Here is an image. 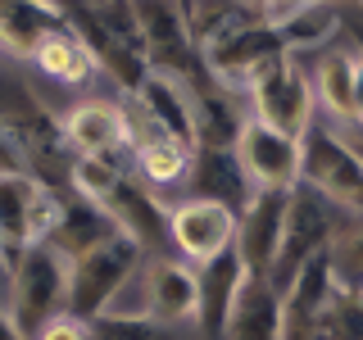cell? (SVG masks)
<instances>
[{
  "label": "cell",
  "mask_w": 363,
  "mask_h": 340,
  "mask_svg": "<svg viewBox=\"0 0 363 340\" xmlns=\"http://www.w3.org/2000/svg\"><path fill=\"white\" fill-rule=\"evenodd\" d=\"M300 186L345 213H363V159L323 118H313V128L300 136Z\"/></svg>",
  "instance_id": "cell-1"
},
{
  "label": "cell",
  "mask_w": 363,
  "mask_h": 340,
  "mask_svg": "<svg viewBox=\"0 0 363 340\" xmlns=\"http://www.w3.org/2000/svg\"><path fill=\"white\" fill-rule=\"evenodd\" d=\"M345 218H350L345 209H336L332 200L313 196L309 186L295 181L291 204H286V227H281V249H277V264H272V272H268V286L277 295H286L295 272L336 241V232L345 227Z\"/></svg>",
  "instance_id": "cell-2"
},
{
  "label": "cell",
  "mask_w": 363,
  "mask_h": 340,
  "mask_svg": "<svg viewBox=\"0 0 363 340\" xmlns=\"http://www.w3.org/2000/svg\"><path fill=\"white\" fill-rule=\"evenodd\" d=\"M241 105H245L250 118L268 123L272 132L295 136V141H300V136L313 128V118H318L313 86H309V77H304L300 60H291V55H277V60L245 86Z\"/></svg>",
  "instance_id": "cell-3"
},
{
  "label": "cell",
  "mask_w": 363,
  "mask_h": 340,
  "mask_svg": "<svg viewBox=\"0 0 363 340\" xmlns=\"http://www.w3.org/2000/svg\"><path fill=\"white\" fill-rule=\"evenodd\" d=\"M64 290H68V259H60L50 245H28L14 259L9 300H5V313L14 322V332L23 340H32V332L45 317L64 309Z\"/></svg>",
  "instance_id": "cell-4"
},
{
  "label": "cell",
  "mask_w": 363,
  "mask_h": 340,
  "mask_svg": "<svg viewBox=\"0 0 363 340\" xmlns=\"http://www.w3.org/2000/svg\"><path fill=\"white\" fill-rule=\"evenodd\" d=\"M304 77L313 86V105H318V118L336 132H350L354 128V82H359V41L350 32H340L332 45L304 55L300 60Z\"/></svg>",
  "instance_id": "cell-5"
},
{
  "label": "cell",
  "mask_w": 363,
  "mask_h": 340,
  "mask_svg": "<svg viewBox=\"0 0 363 340\" xmlns=\"http://www.w3.org/2000/svg\"><path fill=\"white\" fill-rule=\"evenodd\" d=\"M236 241V213L218 200H200V196H182L168 204V249L177 259H186L191 268L213 264L218 254H227Z\"/></svg>",
  "instance_id": "cell-6"
},
{
  "label": "cell",
  "mask_w": 363,
  "mask_h": 340,
  "mask_svg": "<svg viewBox=\"0 0 363 340\" xmlns=\"http://www.w3.org/2000/svg\"><path fill=\"white\" fill-rule=\"evenodd\" d=\"M141 245L132 241V236H109L105 245H96V249H86L82 259H73L68 264V290H64V309L68 313H77V317H96L100 313V304L109 300V290L118 286L128 272L141 264Z\"/></svg>",
  "instance_id": "cell-7"
},
{
  "label": "cell",
  "mask_w": 363,
  "mask_h": 340,
  "mask_svg": "<svg viewBox=\"0 0 363 340\" xmlns=\"http://www.w3.org/2000/svg\"><path fill=\"white\" fill-rule=\"evenodd\" d=\"M232 154L241 164L250 191H291L300 181V141L272 132L268 123L250 118V113L232 136Z\"/></svg>",
  "instance_id": "cell-8"
},
{
  "label": "cell",
  "mask_w": 363,
  "mask_h": 340,
  "mask_svg": "<svg viewBox=\"0 0 363 340\" xmlns=\"http://www.w3.org/2000/svg\"><path fill=\"white\" fill-rule=\"evenodd\" d=\"M64 145L73 154L91 159H113L128 150V113H123V96H82L73 100L60 118Z\"/></svg>",
  "instance_id": "cell-9"
},
{
  "label": "cell",
  "mask_w": 363,
  "mask_h": 340,
  "mask_svg": "<svg viewBox=\"0 0 363 340\" xmlns=\"http://www.w3.org/2000/svg\"><path fill=\"white\" fill-rule=\"evenodd\" d=\"M286 204L291 191H255L250 204L236 213V241L232 249L241 254V264L250 277H264L272 264H277V249H281V227H286Z\"/></svg>",
  "instance_id": "cell-10"
},
{
  "label": "cell",
  "mask_w": 363,
  "mask_h": 340,
  "mask_svg": "<svg viewBox=\"0 0 363 340\" xmlns=\"http://www.w3.org/2000/svg\"><path fill=\"white\" fill-rule=\"evenodd\" d=\"M196 313H200V272L177 254L150 259V322L164 332L196 336Z\"/></svg>",
  "instance_id": "cell-11"
},
{
  "label": "cell",
  "mask_w": 363,
  "mask_h": 340,
  "mask_svg": "<svg viewBox=\"0 0 363 340\" xmlns=\"http://www.w3.org/2000/svg\"><path fill=\"white\" fill-rule=\"evenodd\" d=\"M105 213L113 218V227H118L123 236H132L136 245H141V254H173L168 249V200H159L150 186H141L132 173H123L118 191L109 196Z\"/></svg>",
  "instance_id": "cell-12"
},
{
  "label": "cell",
  "mask_w": 363,
  "mask_h": 340,
  "mask_svg": "<svg viewBox=\"0 0 363 340\" xmlns=\"http://www.w3.org/2000/svg\"><path fill=\"white\" fill-rule=\"evenodd\" d=\"M132 154V168L128 173L141 181V186H150L159 200L168 196H186V181H191V164H196V150L191 145H182L177 136L168 132H150V136H136L128 145Z\"/></svg>",
  "instance_id": "cell-13"
},
{
  "label": "cell",
  "mask_w": 363,
  "mask_h": 340,
  "mask_svg": "<svg viewBox=\"0 0 363 340\" xmlns=\"http://www.w3.org/2000/svg\"><path fill=\"white\" fill-rule=\"evenodd\" d=\"M196 272H200L196 340H218L223 327H227V313H232V304H236V295H241V286L250 281V272H245V264H241L236 249H227V254H218L213 264H204Z\"/></svg>",
  "instance_id": "cell-14"
},
{
  "label": "cell",
  "mask_w": 363,
  "mask_h": 340,
  "mask_svg": "<svg viewBox=\"0 0 363 340\" xmlns=\"http://www.w3.org/2000/svg\"><path fill=\"white\" fill-rule=\"evenodd\" d=\"M186 196L218 200L232 213H241L255 191H250L241 164H236V154H232V145H200V150H196V164H191Z\"/></svg>",
  "instance_id": "cell-15"
},
{
  "label": "cell",
  "mask_w": 363,
  "mask_h": 340,
  "mask_svg": "<svg viewBox=\"0 0 363 340\" xmlns=\"http://www.w3.org/2000/svg\"><path fill=\"white\" fill-rule=\"evenodd\" d=\"M218 340H281V295L264 277H250Z\"/></svg>",
  "instance_id": "cell-16"
},
{
  "label": "cell",
  "mask_w": 363,
  "mask_h": 340,
  "mask_svg": "<svg viewBox=\"0 0 363 340\" xmlns=\"http://www.w3.org/2000/svg\"><path fill=\"white\" fill-rule=\"evenodd\" d=\"M109 236H118V227H113V218L105 209H96V204H86V200H77V196H68L64 200V218L60 227L50 232V245L60 259H82L86 249H96V245H105Z\"/></svg>",
  "instance_id": "cell-17"
},
{
  "label": "cell",
  "mask_w": 363,
  "mask_h": 340,
  "mask_svg": "<svg viewBox=\"0 0 363 340\" xmlns=\"http://www.w3.org/2000/svg\"><path fill=\"white\" fill-rule=\"evenodd\" d=\"M41 196V181L28 173H0V245L9 259H18L28 249V222L32 204Z\"/></svg>",
  "instance_id": "cell-18"
},
{
  "label": "cell",
  "mask_w": 363,
  "mask_h": 340,
  "mask_svg": "<svg viewBox=\"0 0 363 340\" xmlns=\"http://www.w3.org/2000/svg\"><path fill=\"white\" fill-rule=\"evenodd\" d=\"M55 18H45L41 9H32L28 0H0V60L28 64L32 45Z\"/></svg>",
  "instance_id": "cell-19"
},
{
  "label": "cell",
  "mask_w": 363,
  "mask_h": 340,
  "mask_svg": "<svg viewBox=\"0 0 363 340\" xmlns=\"http://www.w3.org/2000/svg\"><path fill=\"white\" fill-rule=\"evenodd\" d=\"M96 317L100 322H150V254L109 290V300L100 304ZM96 317H91V322H96Z\"/></svg>",
  "instance_id": "cell-20"
},
{
  "label": "cell",
  "mask_w": 363,
  "mask_h": 340,
  "mask_svg": "<svg viewBox=\"0 0 363 340\" xmlns=\"http://www.w3.org/2000/svg\"><path fill=\"white\" fill-rule=\"evenodd\" d=\"M128 168H118L113 159H91V154H73V168H68V196L105 209L109 196L118 191V181Z\"/></svg>",
  "instance_id": "cell-21"
},
{
  "label": "cell",
  "mask_w": 363,
  "mask_h": 340,
  "mask_svg": "<svg viewBox=\"0 0 363 340\" xmlns=\"http://www.w3.org/2000/svg\"><path fill=\"white\" fill-rule=\"evenodd\" d=\"M327 259H332L336 286L354 290L363 281V213H350L345 218V227L336 232V241L327 245Z\"/></svg>",
  "instance_id": "cell-22"
},
{
  "label": "cell",
  "mask_w": 363,
  "mask_h": 340,
  "mask_svg": "<svg viewBox=\"0 0 363 340\" xmlns=\"http://www.w3.org/2000/svg\"><path fill=\"white\" fill-rule=\"evenodd\" d=\"M32 340H96V332H91L86 317L60 309V313H50V317L37 327V332H32Z\"/></svg>",
  "instance_id": "cell-23"
},
{
  "label": "cell",
  "mask_w": 363,
  "mask_h": 340,
  "mask_svg": "<svg viewBox=\"0 0 363 340\" xmlns=\"http://www.w3.org/2000/svg\"><path fill=\"white\" fill-rule=\"evenodd\" d=\"M318 5H327V0H259L255 14H259V23H264V28L281 32L286 23H295L300 14H309V9H318Z\"/></svg>",
  "instance_id": "cell-24"
},
{
  "label": "cell",
  "mask_w": 363,
  "mask_h": 340,
  "mask_svg": "<svg viewBox=\"0 0 363 340\" xmlns=\"http://www.w3.org/2000/svg\"><path fill=\"white\" fill-rule=\"evenodd\" d=\"M96 340H164V327L155 322H91Z\"/></svg>",
  "instance_id": "cell-25"
},
{
  "label": "cell",
  "mask_w": 363,
  "mask_h": 340,
  "mask_svg": "<svg viewBox=\"0 0 363 340\" xmlns=\"http://www.w3.org/2000/svg\"><path fill=\"white\" fill-rule=\"evenodd\" d=\"M28 5H32V9H41L45 18L64 23V18H68V9H73V5H82V0H28Z\"/></svg>",
  "instance_id": "cell-26"
},
{
  "label": "cell",
  "mask_w": 363,
  "mask_h": 340,
  "mask_svg": "<svg viewBox=\"0 0 363 340\" xmlns=\"http://www.w3.org/2000/svg\"><path fill=\"white\" fill-rule=\"evenodd\" d=\"M82 5H91V9H96V5H105V0H82Z\"/></svg>",
  "instance_id": "cell-27"
},
{
  "label": "cell",
  "mask_w": 363,
  "mask_h": 340,
  "mask_svg": "<svg viewBox=\"0 0 363 340\" xmlns=\"http://www.w3.org/2000/svg\"><path fill=\"white\" fill-rule=\"evenodd\" d=\"M354 295H359V300H363V281H359V286H354Z\"/></svg>",
  "instance_id": "cell-28"
}]
</instances>
